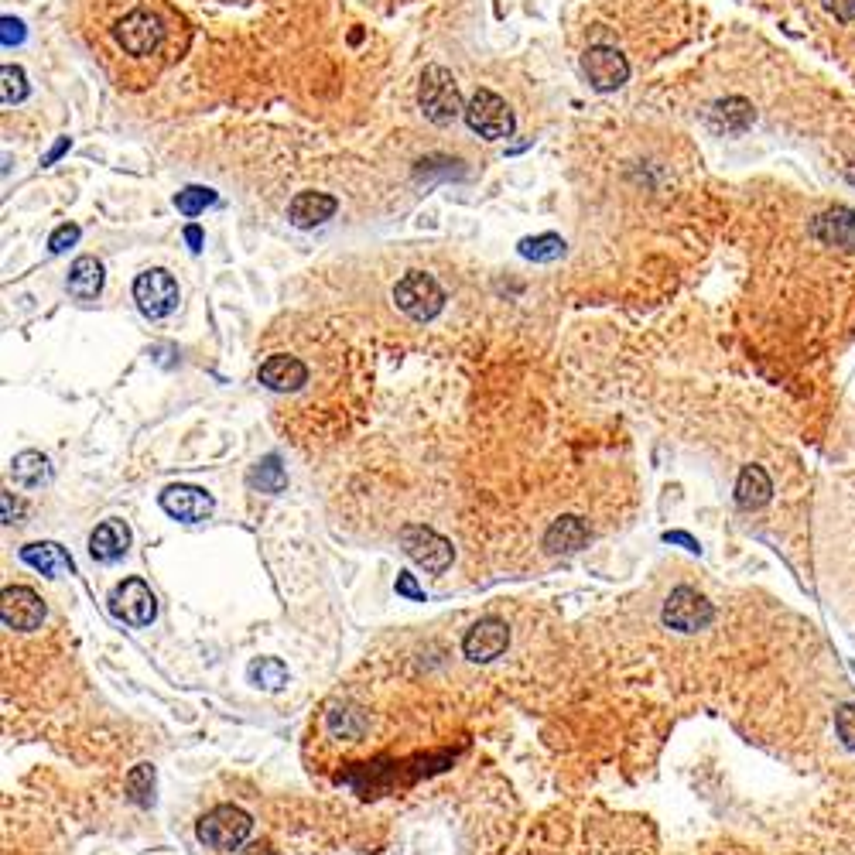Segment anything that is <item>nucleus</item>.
<instances>
[{"instance_id":"f257e3e1","label":"nucleus","mask_w":855,"mask_h":855,"mask_svg":"<svg viewBox=\"0 0 855 855\" xmlns=\"http://www.w3.org/2000/svg\"><path fill=\"white\" fill-rule=\"evenodd\" d=\"M418 107L435 127H449V124L459 120V113H466V103H462V89H459L455 76L445 69V65H428V69L421 72Z\"/></svg>"},{"instance_id":"f03ea898","label":"nucleus","mask_w":855,"mask_h":855,"mask_svg":"<svg viewBox=\"0 0 855 855\" xmlns=\"http://www.w3.org/2000/svg\"><path fill=\"white\" fill-rule=\"evenodd\" d=\"M250 828H254V821H250V814L243 808H236V804H216L213 811H206L199 818L195 835H199V842L206 849L233 852L250 838Z\"/></svg>"},{"instance_id":"7ed1b4c3","label":"nucleus","mask_w":855,"mask_h":855,"mask_svg":"<svg viewBox=\"0 0 855 855\" xmlns=\"http://www.w3.org/2000/svg\"><path fill=\"white\" fill-rule=\"evenodd\" d=\"M394 305L401 308L407 319L431 322L445 308V288L425 271H407L394 284Z\"/></svg>"},{"instance_id":"20e7f679","label":"nucleus","mask_w":855,"mask_h":855,"mask_svg":"<svg viewBox=\"0 0 855 855\" xmlns=\"http://www.w3.org/2000/svg\"><path fill=\"white\" fill-rule=\"evenodd\" d=\"M466 124L472 134H479L483 141H507L513 134V110L493 89H476L472 100L466 103Z\"/></svg>"},{"instance_id":"39448f33","label":"nucleus","mask_w":855,"mask_h":855,"mask_svg":"<svg viewBox=\"0 0 855 855\" xmlns=\"http://www.w3.org/2000/svg\"><path fill=\"white\" fill-rule=\"evenodd\" d=\"M134 301H137V308H141L144 319H151V322L168 319L178 308V301H182L175 274L165 271V267H148V271H141L134 278Z\"/></svg>"},{"instance_id":"423d86ee","label":"nucleus","mask_w":855,"mask_h":855,"mask_svg":"<svg viewBox=\"0 0 855 855\" xmlns=\"http://www.w3.org/2000/svg\"><path fill=\"white\" fill-rule=\"evenodd\" d=\"M661 620L667 630H674V633H698L712 626L715 606L698 589H691V585H678V589H671V596L664 599Z\"/></svg>"},{"instance_id":"0eeeda50","label":"nucleus","mask_w":855,"mask_h":855,"mask_svg":"<svg viewBox=\"0 0 855 855\" xmlns=\"http://www.w3.org/2000/svg\"><path fill=\"white\" fill-rule=\"evenodd\" d=\"M401 548L414 565L425 568V572H431V575H442L445 568L455 561V548H452L449 537H442L425 524L401 527Z\"/></svg>"},{"instance_id":"6e6552de","label":"nucleus","mask_w":855,"mask_h":855,"mask_svg":"<svg viewBox=\"0 0 855 855\" xmlns=\"http://www.w3.org/2000/svg\"><path fill=\"white\" fill-rule=\"evenodd\" d=\"M113 38H117V45L124 48L127 55H134V59H148V55L158 52L161 38H165V28H161L158 14H151L148 7H134V11L117 21Z\"/></svg>"},{"instance_id":"1a4fd4ad","label":"nucleus","mask_w":855,"mask_h":855,"mask_svg":"<svg viewBox=\"0 0 855 855\" xmlns=\"http://www.w3.org/2000/svg\"><path fill=\"white\" fill-rule=\"evenodd\" d=\"M110 613L127 626H151L158 616V599L144 578H124L110 592Z\"/></svg>"},{"instance_id":"9d476101","label":"nucleus","mask_w":855,"mask_h":855,"mask_svg":"<svg viewBox=\"0 0 855 855\" xmlns=\"http://www.w3.org/2000/svg\"><path fill=\"white\" fill-rule=\"evenodd\" d=\"M582 72L592 83V89H599V93H613V89H620L626 79H630V62H626V55L620 52V48L592 45L589 52L582 55Z\"/></svg>"},{"instance_id":"9b49d317","label":"nucleus","mask_w":855,"mask_h":855,"mask_svg":"<svg viewBox=\"0 0 855 855\" xmlns=\"http://www.w3.org/2000/svg\"><path fill=\"white\" fill-rule=\"evenodd\" d=\"M0 620L7 630L31 633L45 623V602L28 585H7L4 596H0Z\"/></svg>"},{"instance_id":"f8f14e48","label":"nucleus","mask_w":855,"mask_h":855,"mask_svg":"<svg viewBox=\"0 0 855 855\" xmlns=\"http://www.w3.org/2000/svg\"><path fill=\"white\" fill-rule=\"evenodd\" d=\"M510 647V626L500 620V616H483L466 630L462 637V654L469 657L472 664H490L503 650Z\"/></svg>"},{"instance_id":"ddd939ff","label":"nucleus","mask_w":855,"mask_h":855,"mask_svg":"<svg viewBox=\"0 0 855 855\" xmlns=\"http://www.w3.org/2000/svg\"><path fill=\"white\" fill-rule=\"evenodd\" d=\"M158 503L168 517L182 520V524H202V520L216 510L213 493H206L202 486H189V483L168 486V490L158 496Z\"/></svg>"},{"instance_id":"4468645a","label":"nucleus","mask_w":855,"mask_h":855,"mask_svg":"<svg viewBox=\"0 0 855 855\" xmlns=\"http://www.w3.org/2000/svg\"><path fill=\"white\" fill-rule=\"evenodd\" d=\"M257 380L264 384L267 390L274 394H295L308 384V366L298 360V356H288V353H274L260 363L257 370Z\"/></svg>"},{"instance_id":"2eb2a0df","label":"nucleus","mask_w":855,"mask_h":855,"mask_svg":"<svg viewBox=\"0 0 855 855\" xmlns=\"http://www.w3.org/2000/svg\"><path fill=\"white\" fill-rule=\"evenodd\" d=\"M808 233L821 247H832V250H855V209H828V213L814 216Z\"/></svg>"},{"instance_id":"dca6fc26","label":"nucleus","mask_w":855,"mask_h":855,"mask_svg":"<svg viewBox=\"0 0 855 855\" xmlns=\"http://www.w3.org/2000/svg\"><path fill=\"white\" fill-rule=\"evenodd\" d=\"M130 527L127 520L120 517H110L103 524H96V531L89 534V558L93 561H103V565H113L120 561L130 551Z\"/></svg>"},{"instance_id":"f3484780","label":"nucleus","mask_w":855,"mask_h":855,"mask_svg":"<svg viewBox=\"0 0 855 855\" xmlns=\"http://www.w3.org/2000/svg\"><path fill=\"white\" fill-rule=\"evenodd\" d=\"M336 209H339V202L332 199L329 192H298L295 199L288 202V219L298 230H315V226L329 223V219L336 216Z\"/></svg>"},{"instance_id":"a211bd4d","label":"nucleus","mask_w":855,"mask_h":855,"mask_svg":"<svg viewBox=\"0 0 855 855\" xmlns=\"http://www.w3.org/2000/svg\"><path fill=\"white\" fill-rule=\"evenodd\" d=\"M589 527H585L582 517H575V513H565V517H558L555 524L544 531V551L548 555H575V551H582L585 544H589Z\"/></svg>"},{"instance_id":"6ab92c4d","label":"nucleus","mask_w":855,"mask_h":855,"mask_svg":"<svg viewBox=\"0 0 855 855\" xmlns=\"http://www.w3.org/2000/svg\"><path fill=\"white\" fill-rule=\"evenodd\" d=\"M21 561H24V565L35 568V572L48 575V578L72 575V558L65 555V548H62V544H55V541L24 544V548H21Z\"/></svg>"},{"instance_id":"aec40b11","label":"nucleus","mask_w":855,"mask_h":855,"mask_svg":"<svg viewBox=\"0 0 855 855\" xmlns=\"http://www.w3.org/2000/svg\"><path fill=\"white\" fill-rule=\"evenodd\" d=\"M72 298L93 301L103 291V264L96 257H76L69 267V281H65Z\"/></svg>"},{"instance_id":"412c9836","label":"nucleus","mask_w":855,"mask_h":855,"mask_svg":"<svg viewBox=\"0 0 855 855\" xmlns=\"http://www.w3.org/2000/svg\"><path fill=\"white\" fill-rule=\"evenodd\" d=\"M11 476L14 483L24 486V490H42V486L52 483V462L48 455L28 449V452H18L11 459Z\"/></svg>"},{"instance_id":"4be33fe9","label":"nucleus","mask_w":855,"mask_h":855,"mask_svg":"<svg viewBox=\"0 0 855 855\" xmlns=\"http://www.w3.org/2000/svg\"><path fill=\"white\" fill-rule=\"evenodd\" d=\"M773 493V483L767 476V469L763 466H743V472H739L736 479V503L743 510H760L763 503L770 500Z\"/></svg>"},{"instance_id":"5701e85b","label":"nucleus","mask_w":855,"mask_h":855,"mask_svg":"<svg viewBox=\"0 0 855 855\" xmlns=\"http://www.w3.org/2000/svg\"><path fill=\"white\" fill-rule=\"evenodd\" d=\"M753 117L756 113L743 96H729V100H719L708 110V120L719 130H726V134H743V130L753 124Z\"/></svg>"},{"instance_id":"b1692460","label":"nucleus","mask_w":855,"mask_h":855,"mask_svg":"<svg viewBox=\"0 0 855 855\" xmlns=\"http://www.w3.org/2000/svg\"><path fill=\"white\" fill-rule=\"evenodd\" d=\"M520 257L524 260H534V264H551V260L565 257L568 243L561 240L558 233H541V236H527V240L517 243Z\"/></svg>"},{"instance_id":"393cba45","label":"nucleus","mask_w":855,"mask_h":855,"mask_svg":"<svg viewBox=\"0 0 855 855\" xmlns=\"http://www.w3.org/2000/svg\"><path fill=\"white\" fill-rule=\"evenodd\" d=\"M154 787H158V773H154L151 763H137L127 773V797L137 808H154Z\"/></svg>"},{"instance_id":"a878e982","label":"nucleus","mask_w":855,"mask_h":855,"mask_svg":"<svg viewBox=\"0 0 855 855\" xmlns=\"http://www.w3.org/2000/svg\"><path fill=\"white\" fill-rule=\"evenodd\" d=\"M247 678L250 684H257V688H264V691H281L284 684H288V667H284V661H278V657H257V661L247 667Z\"/></svg>"},{"instance_id":"bb28decb","label":"nucleus","mask_w":855,"mask_h":855,"mask_svg":"<svg viewBox=\"0 0 855 855\" xmlns=\"http://www.w3.org/2000/svg\"><path fill=\"white\" fill-rule=\"evenodd\" d=\"M247 483L254 486V490L260 493H281L284 483H288V476H284V466L278 455H267V459H260L254 469H250Z\"/></svg>"},{"instance_id":"cd10ccee","label":"nucleus","mask_w":855,"mask_h":855,"mask_svg":"<svg viewBox=\"0 0 855 855\" xmlns=\"http://www.w3.org/2000/svg\"><path fill=\"white\" fill-rule=\"evenodd\" d=\"M0 100L4 107H18L28 100V76H24L21 65H4L0 69Z\"/></svg>"},{"instance_id":"c85d7f7f","label":"nucleus","mask_w":855,"mask_h":855,"mask_svg":"<svg viewBox=\"0 0 855 855\" xmlns=\"http://www.w3.org/2000/svg\"><path fill=\"white\" fill-rule=\"evenodd\" d=\"M213 202H216V192L206 189V185H185V189L175 195V209H178L182 216H199V213H206V209L213 206Z\"/></svg>"},{"instance_id":"c756f323","label":"nucleus","mask_w":855,"mask_h":855,"mask_svg":"<svg viewBox=\"0 0 855 855\" xmlns=\"http://www.w3.org/2000/svg\"><path fill=\"white\" fill-rule=\"evenodd\" d=\"M363 726H366V719L356 712V708H332V712H329V729L339 732L342 739L363 736Z\"/></svg>"},{"instance_id":"7c9ffc66","label":"nucleus","mask_w":855,"mask_h":855,"mask_svg":"<svg viewBox=\"0 0 855 855\" xmlns=\"http://www.w3.org/2000/svg\"><path fill=\"white\" fill-rule=\"evenodd\" d=\"M835 732H838V739H842V746L855 753V702H845L835 708Z\"/></svg>"},{"instance_id":"2f4dec72","label":"nucleus","mask_w":855,"mask_h":855,"mask_svg":"<svg viewBox=\"0 0 855 855\" xmlns=\"http://www.w3.org/2000/svg\"><path fill=\"white\" fill-rule=\"evenodd\" d=\"M76 240H79V226L76 223H62L59 230L48 236V250H52V254H62V250H69Z\"/></svg>"},{"instance_id":"473e14b6","label":"nucleus","mask_w":855,"mask_h":855,"mask_svg":"<svg viewBox=\"0 0 855 855\" xmlns=\"http://www.w3.org/2000/svg\"><path fill=\"white\" fill-rule=\"evenodd\" d=\"M394 589H397V596H404V599H414V602H425V599H428V596H425V589H421V585H418V578H414L411 572H401V575H397Z\"/></svg>"},{"instance_id":"72a5a7b5","label":"nucleus","mask_w":855,"mask_h":855,"mask_svg":"<svg viewBox=\"0 0 855 855\" xmlns=\"http://www.w3.org/2000/svg\"><path fill=\"white\" fill-rule=\"evenodd\" d=\"M0 42H4V48L21 45V42H24V21H18V18H11V14H7V18L0 21Z\"/></svg>"},{"instance_id":"f704fd0d","label":"nucleus","mask_w":855,"mask_h":855,"mask_svg":"<svg viewBox=\"0 0 855 855\" xmlns=\"http://www.w3.org/2000/svg\"><path fill=\"white\" fill-rule=\"evenodd\" d=\"M0 507H4V524L7 527H14V524H21V520H24V503L11 490L0 493Z\"/></svg>"},{"instance_id":"c9c22d12","label":"nucleus","mask_w":855,"mask_h":855,"mask_svg":"<svg viewBox=\"0 0 855 855\" xmlns=\"http://www.w3.org/2000/svg\"><path fill=\"white\" fill-rule=\"evenodd\" d=\"M821 4H825V11L832 14L835 21H842V24L855 21V0H821Z\"/></svg>"},{"instance_id":"e433bc0d","label":"nucleus","mask_w":855,"mask_h":855,"mask_svg":"<svg viewBox=\"0 0 855 855\" xmlns=\"http://www.w3.org/2000/svg\"><path fill=\"white\" fill-rule=\"evenodd\" d=\"M664 541H667V544H681V548H688L691 555H698V551H702V544H698L691 534H684V531H667Z\"/></svg>"},{"instance_id":"4c0bfd02","label":"nucleus","mask_w":855,"mask_h":855,"mask_svg":"<svg viewBox=\"0 0 855 855\" xmlns=\"http://www.w3.org/2000/svg\"><path fill=\"white\" fill-rule=\"evenodd\" d=\"M236 855H281V852L274 849L271 842H250V845H240V852Z\"/></svg>"},{"instance_id":"58836bf2","label":"nucleus","mask_w":855,"mask_h":855,"mask_svg":"<svg viewBox=\"0 0 855 855\" xmlns=\"http://www.w3.org/2000/svg\"><path fill=\"white\" fill-rule=\"evenodd\" d=\"M65 151H69V137H59V141L52 144V151H48L45 158H42V165H55V161H59Z\"/></svg>"},{"instance_id":"ea45409f","label":"nucleus","mask_w":855,"mask_h":855,"mask_svg":"<svg viewBox=\"0 0 855 855\" xmlns=\"http://www.w3.org/2000/svg\"><path fill=\"white\" fill-rule=\"evenodd\" d=\"M185 240H189V247L195 250V254H199V250H202V240H206V236H202L199 226L192 223V226H185Z\"/></svg>"},{"instance_id":"a19ab883","label":"nucleus","mask_w":855,"mask_h":855,"mask_svg":"<svg viewBox=\"0 0 855 855\" xmlns=\"http://www.w3.org/2000/svg\"><path fill=\"white\" fill-rule=\"evenodd\" d=\"M852 671H855V667H852Z\"/></svg>"}]
</instances>
